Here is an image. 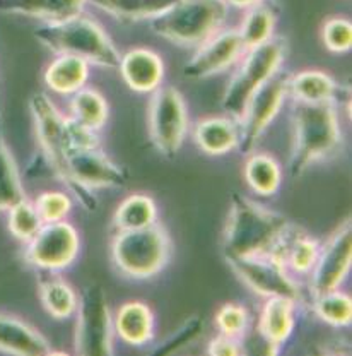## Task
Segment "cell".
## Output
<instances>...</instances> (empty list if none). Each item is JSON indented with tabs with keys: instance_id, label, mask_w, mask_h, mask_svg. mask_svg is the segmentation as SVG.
<instances>
[{
	"instance_id": "cell-1",
	"label": "cell",
	"mask_w": 352,
	"mask_h": 356,
	"mask_svg": "<svg viewBox=\"0 0 352 356\" xmlns=\"http://www.w3.org/2000/svg\"><path fill=\"white\" fill-rule=\"evenodd\" d=\"M291 226L284 214L276 213L246 195L235 194L222 233L224 259L272 254Z\"/></svg>"
},
{
	"instance_id": "cell-2",
	"label": "cell",
	"mask_w": 352,
	"mask_h": 356,
	"mask_svg": "<svg viewBox=\"0 0 352 356\" xmlns=\"http://www.w3.org/2000/svg\"><path fill=\"white\" fill-rule=\"evenodd\" d=\"M292 136L289 173L298 178L315 163L332 156L342 144V129L335 105L296 102L292 110Z\"/></svg>"
},
{
	"instance_id": "cell-3",
	"label": "cell",
	"mask_w": 352,
	"mask_h": 356,
	"mask_svg": "<svg viewBox=\"0 0 352 356\" xmlns=\"http://www.w3.org/2000/svg\"><path fill=\"white\" fill-rule=\"evenodd\" d=\"M35 36L53 54L76 55L103 69H117L121 57L101 24L83 14L60 22H44Z\"/></svg>"
},
{
	"instance_id": "cell-4",
	"label": "cell",
	"mask_w": 352,
	"mask_h": 356,
	"mask_svg": "<svg viewBox=\"0 0 352 356\" xmlns=\"http://www.w3.org/2000/svg\"><path fill=\"white\" fill-rule=\"evenodd\" d=\"M226 0H176L168 10L151 19V29L178 47H200L221 31L228 19Z\"/></svg>"
},
{
	"instance_id": "cell-5",
	"label": "cell",
	"mask_w": 352,
	"mask_h": 356,
	"mask_svg": "<svg viewBox=\"0 0 352 356\" xmlns=\"http://www.w3.org/2000/svg\"><path fill=\"white\" fill-rule=\"evenodd\" d=\"M171 252V238L158 222L137 229H118L110 245L113 266L132 280H147L161 273Z\"/></svg>"
},
{
	"instance_id": "cell-6",
	"label": "cell",
	"mask_w": 352,
	"mask_h": 356,
	"mask_svg": "<svg viewBox=\"0 0 352 356\" xmlns=\"http://www.w3.org/2000/svg\"><path fill=\"white\" fill-rule=\"evenodd\" d=\"M286 54L287 42L276 35L269 42L244 51L240 69L222 95V110L235 120H240L251 96L279 72Z\"/></svg>"
},
{
	"instance_id": "cell-7",
	"label": "cell",
	"mask_w": 352,
	"mask_h": 356,
	"mask_svg": "<svg viewBox=\"0 0 352 356\" xmlns=\"http://www.w3.org/2000/svg\"><path fill=\"white\" fill-rule=\"evenodd\" d=\"M76 315V353L83 356H108L113 353V315L105 291L98 283L87 284L81 291Z\"/></svg>"
},
{
	"instance_id": "cell-8",
	"label": "cell",
	"mask_w": 352,
	"mask_h": 356,
	"mask_svg": "<svg viewBox=\"0 0 352 356\" xmlns=\"http://www.w3.org/2000/svg\"><path fill=\"white\" fill-rule=\"evenodd\" d=\"M127 173L113 163L101 149H74L67 154V188L72 195L92 211L94 188H115L127 184Z\"/></svg>"
},
{
	"instance_id": "cell-9",
	"label": "cell",
	"mask_w": 352,
	"mask_h": 356,
	"mask_svg": "<svg viewBox=\"0 0 352 356\" xmlns=\"http://www.w3.org/2000/svg\"><path fill=\"white\" fill-rule=\"evenodd\" d=\"M147 124L156 149L166 158H175L188 132L187 105L176 88L159 86L153 91Z\"/></svg>"
},
{
	"instance_id": "cell-10",
	"label": "cell",
	"mask_w": 352,
	"mask_h": 356,
	"mask_svg": "<svg viewBox=\"0 0 352 356\" xmlns=\"http://www.w3.org/2000/svg\"><path fill=\"white\" fill-rule=\"evenodd\" d=\"M81 252V235L69 221L43 222L31 240L26 242L24 259L29 266L47 273H57L74 264Z\"/></svg>"
},
{
	"instance_id": "cell-11",
	"label": "cell",
	"mask_w": 352,
	"mask_h": 356,
	"mask_svg": "<svg viewBox=\"0 0 352 356\" xmlns=\"http://www.w3.org/2000/svg\"><path fill=\"white\" fill-rule=\"evenodd\" d=\"M233 273L243 281L244 286L258 296H286L303 302L301 286L294 281L287 267L276 255H250V257L226 259Z\"/></svg>"
},
{
	"instance_id": "cell-12",
	"label": "cell",
	"mask_w": 352,
	"mask_h": 356,
	"mask_svg": "<svg viewBox=\"0 0 352 356\" xmlns=\"http://www.w3.org/2000/svg\"><path fill=\"white\" fill-rule=\"evenodd\" d=\"M287 74H279L258 89L251 99L248 102L240 124V146L238 149L243 154L253 153L255 146L258 144L260 137L264 136L267 129L279 115L284 102L289 96L287 92Z\"/></svg>"
},
{
	"instance_id": "cell-13",
	"label": "cell",
	"mask_w": 352,
	"mask_h": 356,
	"mask_svg": "<svg viewBox=\"0 0 352 356\" xmlns=\"http://www.w3.org/2000/svg\"><path fill=\"white\" fill-rule=\"evenodd\" d=\"M352 266L351 220H346L335 232L320 243L318 257L310 273L311 296L340 289Z\"/></svg>"
},
{
	"instance_id": "cell-14",
	"label": "cell",
	"mask_w": 352,
	"mask_h": 356,
	"mask_svg": "<svg viewBox=\"0 0 352 356\" xmlns=\"http://www.w3.org/2000/svg\"><path fill=\"white\" fill-rule=\"evenodd\" d=\"M31 111L36 134L47 165L53 170L60 181H67V154L69 144L65 136V115L44 92H36L31 98Z\"/></svg>"
},
{
	"instance_id": "cell-15",
	"label": "cell",
	"mask_w": 352,
	"mask_h": 356,
	"mask_svg": "<svg viewBox=\"0 0 352 356\" xmlns=\"http://www.w3.org/2000/svg\"><path fill=\"white\" fill-rule=\"evenodd\" d=\"M244 51L246 48L238 29H221L197 47L194 57L185 64L183 74L188 79H206L216 76L242 60Z\"/></svg>"
},
{
	"instance_id": "cell-16",
	"label": "cell",
	"mask_w": 352,
	"mask_h": 356,
	"mask_svg": "<svg viewBox=\"0 0 352 356\" xmlns=\"http://www.w3.org/2000/svg\"><path fill=\"white\" fill-rule=\"evenodd\" d=\"M121 79L137 92H153L165 81V62L149 48H133L118 62Z\"/></svg>"
},
{
	"instance_id": "cell-17",
	"label": "cell",
	"mask_w": 352,
	"mask_h": 356,
	"mask_svg": "<svg viewBox=\"0 0 352 356\" xmlns=\"http://www.w3.org/2000/svg\"><path fill=\"white\" fill-rule=\"evenodd\" d=\"M298 302L286 296H270L264 302L258 315V334L267 344L279 353L280 348L292 336L296 325Z\"/></svg>"
},
{
	"instance_id": "cell-18",
	"label": "cell",
	"mask_w": 352,
	"mask_h": 356,
	"mask_svg": "<svg viewBox=\"0 0 352 356\" xmlns=\"http://www.w3.org/2000/svg\"><path fill=\"white\" fill-rule=\"evenodd\" d=\"M0 351L21 356L51 355L50 343L42 332L10 315L0 314Z\"/></svg>"
},
{
	"instance_id": "cell-19",
	"label": "cell",
	"mask_w": 352,
	"mask_h": 356,
	"mask_svg": "<svg viewBox=\"0 0 352 356\" xmlns=\"http://www.w3.org/2000/svg\"><path fill=\"white\" fill-rule=\"evenodd\" d=\"M194 140L202 153L224 156L240 146V124L233 117L202 118L194 127Z\"/></svg>"
},
{
	"instance_id": "cell-20",
	"label": "cell",
	"mask_w": 352,
	"mask_h": 356,
	"mask_svg": "<svg viewBox=\"0 0 352 356\" xmlns=\"http://www.w3.org/2000/svg\"><path fill=\"white\" fill-rule=\"evenodd\" d=\"M115 336L131 346H146L154 337V314L147 303L132 300L113 315Z\"/></svg>"
},
{
	"instance_id": "cell-21",
	"label": "cell",
	"mask_w": 352,
	"mask_h": 356,
	"mask_svg": "<svg viewBox=\"0 0 352 356\" xmlns=\"http://www.w3.org/2000/svg\"><path fill=\"white\" fill-rule=\"evenodd\" d=\"M87 0H0V13L60 22L83 14Z\"/></svg>"
},
{
	"instance_id": "cell-22",
	"label": "cell",
	"mask_w": 352,
	"mask_h": 356,
	"mask_svg": "<svg viewBox=\"0 0 352 356\" xmlns=\"http://www.w3.org/2000/svg\"><path fill=\"white\" fill-rule=\"evenodd\" d=\"M318 250H320L318 240L311 238L305 232H294L291 226L286 236L270 255L280 259L291 274H310L318 257Z\"/></svg>"
},
{
	"instance_id": "cell-23",
	"label": "cell",
	"mask_w": 352,
	"mask_h": 356,
	"mask_svg": "<svg viewBox=\"0 0 352 356\" xmlns=\"http://www.w3.org/2000/svg\"><path fill=\"white\" fill-rule=\"evenodd\" d=\"M89 77V64L76 55H57L44 70V84L57 95L70 96L84 88Z\"/></svg>"
},
{
	"instance_id": "cell-24",
	"label": "cell",
	"mask_w": 352,
	"mask_h": 356,
	"mask_svg": "<svg viewBox=\"0 0 352 356\" xmlns=\"http://www.w3.org/2000/svg\"><path fill=\"white\" fill-rule=\"evenodd\" d=\"M339 84L324 70H301L287 77L289 96L298 103H333Z\"/></svg>"
},
{
	"instance_id": "cell-25",
	"label": "cell",
	"mask_w": 352,
	"mask_h": 356,
	"mask_svg": "<svg viewBox=\"0 0 352 356\" xmlns=\"http://www.w3.org/2000/svg\"><path fill=\"white\" fill-rule=\"evenodd\" d=\"M243 175L248 187L262 197L276 194L283 181V170H280L279 163L267 153L248 154Z\"/></svg>"
},
{
	"instance_id": "cell-26",
	"label": "cell",
	"mask_w": 352,
	"mask_h": 356,
	"mask_svg": "<svg viewBox=\"0 0 352 356\" xmlns=\"http://www.w3.org/2000/svg\"><path fill=\"white\" fill-rule=\"evenodd\" d=\"M87 2L120 21H144L158 17L176 0H87Z\"/></svg>"
},
{
	"instance_id": "cell-27",
	"label": "cell",
	"mask_w": 352,
	"mask_h": 356,
	"mask_svg": "<svg viewBox=\"0 0 352 356\" xmlns=\"http://www.w3.org/2000/svg\"><path fill=\"white\" fill-rule=\"evenodd\" d=\"M70 96H72L69 102L70 117L94 131H101L110 117V106L105 96L96 89L86 86Z\"/></svg>"
},
{
	"instance_id": "cell-28",
	"label": "cell",
	"mask_w": 352,
	"mask_h": 356,
	"mask_svg": "<svg viewBox=\"0 0 352 356\" xmlns=\"http://www.w3.org/2000/svg\"><path fill=\"white\" fill-rule=\"evenodd\" d=\"M158 222V207L151 195L135 192L127 195L113 214V225L118 229H137Z\"/></svg>"
},
{
	"instance_id": "cell-29",
	"label": "cell",
	"mask_w": 352,
	"mask_h": 356,
	"mask_svg": "<svg viewBox=\"0 0 352 356\" xmlns=\"http://www.w3.org/2000/svg\"><path fill=\"white\" fill-rule=\"evenodd\" d=\"M79 295L62 277H48L40 283V302L50 317L64 321L76 314Z\"/></svg>"
},
{
	"instance_id": "cell-30",
	"label": "cell",
	"mask_w": 352,
	"mask_h": 356,
	"mask_svg": "<svg viewBox=\"0 0 352 356\" xmlns=\"http://www.w3.org/2000/svg\"><path fill=\"white\" fill-rule=\"evenodd\" d=\"M274 28H276L274 13L264 3H258V6L248 7L238 33L242 36L244 48L250 50V48L269 42L274 36Z\"/></svg>"
},
{
	"instance_id": "cell-31",
	"label": "cell",
	"mask_w": 352,
	"mask_h": 356,
	"mask_svg": "<svg viewBox=\"0 0 352 356\" xmlns=\"http://www.w3.org/2000/svg\"><path fill=\"white\" fill-rule=\"evenodd\" d=\"M313 312L332 327H349L352 322V300L340 289L313 296Z\"/></svg>"
},
{
	"instance_id": "cell-32",
	"label": "cell",
	"mask_w": 352,
	"mask_h": 356,
	"mask_svg": "<svg viewBox=\"0 0 352 356\" xmlns=\"http://www.w3.org/2000/svg\"><path fill=\"white\" fill-rule=\"evenodd\" d=\"M22 199H26V194L19 170L9 149L0 143V213L9 211Z\"/></svg>"
},
{
	"instance_id": "cell-33",
	"label": "cell",
	"mask_w": 352,
	"mask_h": 356,
	"mask_svg": "<svg viewBox=\"0 0 352 356\" xmlns=\"http://www.w3.org/2000/svg\"><path fill=\"white\" fill-rule=\"evenodd\" d=\"M7 213H9V220H7L9 232L12 233V236H16L17 240L24 243L31 240L36 235V232L43 226V221L40 218L38 211H36L35 204L28 197L14 204Z\"/></svg>"
},
{
	"instance_id": "cell-34",
	"label": "cell",
	"mask_w": 352,
	"mask_h": 356,
	"mask_svg": "<svg viewBox=\"0 0 352 356\" xmlns=\"http://www.w3.org/2000/svg\"><path fill=\"white\" fill-rule=\"evenodd\" d=\"M216 327L219 334L243 341L250 327L248 309L238 302H228L216 312Z\"/></svg>"
},
{
	"instance_id": "cell-35",
	"label": "cell",
	"mask_w": 352,
	"mask_h": 356,
	"mask_svg": "<svg viewBox=\"0 0 352 356\" xmlns=\"http://www.w3.org/2000/svg\"><path fill=\"white\" fill-rule=\"evenodd\" d=\"M43 222L64 221L72 211V197L67 192L48 191L33 200Z\"/></svg>"
},
{
	"instance_id": "cell-36",
	"label": "cell",
	"mask_w": 352,
	"mask_h": 356,
	"mask_svg": "<svg viewBox=\"0 0 352 356\" xmlns=\"http://www.w3.org/2000/svg\"><path fill=\"white\" fill-rule=\"evenodd\" d=\"M321 42L332 54H346L352 47V24L347 17H330L321 26Z\"/></svg>"
},
{
	"instance_id": "cell-37",
	"label": "cell",
	"mask_w": 352,
	"mask_h": 356,
	"mask_svg": "<svg viewBox=\"0 0 352 356\" xmlns=\"http://www.w3.org/2000/svg\"><path fill=\"white\" fill-rule=\"evenodd\" d=\"M203 329V321L199 315L187 318L183 322L181 327H178L168 339L162 341L158 348H154L153 353L156 355H175L178 351H181L183 348H187L188 344L194 343L195 339L202 334Z\"/></svg>"
},
{
	"instance_id": "cell-38",
	"label": "cell",
	"mask_w": 352,
	"mask_h": 356,
	"mask_svg": "<svg viewBox=\"0 0 352 356\" xmlns=\"http://www.w3.org/2000/svg\"><path fill=\"white\" fill-rule=\"evenodd\" d=\"M99 131L81 124L70 115L65 117V136L69 144V153L74 149H98L101 140H99Z\"/></svg>"
},
{
	"instance_id": "cell-39",
	"label": "cell",
	"mask_w": 352,
	"mask_h": 356,
	"mask_svg": "<svg viewBox=\"0 0 352 356\" xmlns=\"http://www.w3.org/2000/svg\"><path fill=\"white\" fill-rule=\"evenodd\" d=\"M207 353L210 356H242L244 353L243 341L219 334L214 339H210Z\"/></svg>"
},
{
	"instance_id": "cell-40",
	"label": "cell",
	"mask_w": 352,
	"mask_h": 356,
	"mask_svg": "<svg viewBox=\"0 0 352 356\" xmlns=\"http://www.w3.org/2000/svg\"><path fill=\"white\" fill-rule=\"evenodd\" d=\"M265 0H226L228 6H235L240 7V9H248V7L258 6V3H264Z\"/></svg>"
}]
</instances>
